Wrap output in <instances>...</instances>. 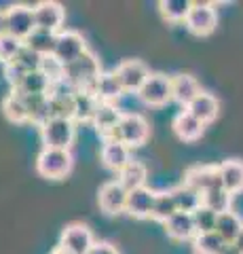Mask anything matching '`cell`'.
Returning <instances> with one entry per match:
<instances>
[{
    "instance_id": "6da1fadb",
    "label": "cell",
    "mask_w": 243,
    "mask_h": 254,
    "mask_svg": "<svg viewBox=\"0 0 243 254\" xmlns=\"http://www.w3.org/2000/svg\"><path fill=\"white\" fill-rule=\"evenodd\" d=\"M101 74L99 62L91 51H85L81 58L74 60L72 64H66L64 68V78L68 83H72L78 91L96 95L97 78Z\"/></svg>"
},
{
    "instance_id": "7a4b0ae2",
    "label": "cell",
    "mask_w": 243,
    "mask_h": 254,
    "mask_svg": "<svg viewBox=\"0 0 243 254\" xmlns=\"http://www.w3.org/2000/svg\"><path fill=\"white\" fill-rule=\"evenodd\" d=\"M72 168V153L61 148H43L36 157V170L45 178H64Z\"/></svg>"
},
{
    "instance_id": "3957f363",
    "label": "cell",
    "mask_w": 243,
    "mask_h": 254,
    "mask_svg": "<svg viewBox=\"0 0 243 254\" xmlns=\"http://www.w3.org/2000/svg\"><path fill=\"white\" fill-rule=\"evenodd\" d=\"M148 133H150V127H148V121L142 117V115H123L119 127L114 129L112 138L110 140H116V142H123L125 146H140L144 144Z\"/></svg>"
},
{
    "instance_id": "277c9868",
    "label": "cell",
    "mask_w": 243,
    "mask_h": 254,
    "mask_svg": "<svg viewBox=\"0 0 243 254\" xmlns=\"http://www.w3.org/2000/svg\"><path fill=\"white\" fill-rule=\"evenodd\" d=\"M41 138L45 148H61L70 150L74 142V121L72 119H51L41 127Z\"/></svg>"
},
{
    "instance_id": "5b68a950",
    "label": "cell",
    "mask_w": 243,
    "mask_h": 254,
    "mask_svg": "<svg viewBox=\"0 0 243 254\" xmlns=\"http://www.w3.org/2000/svg\"><path fill=\"white\" fill-rule=\"evenodd\" d=\"M6 15V32L11 36L26 41V38L36 30V21H34V6L28 4H11L4 11Z\"/></svg>"
},
{
    "instance_id": "8992f818",
    "label": "cell",
    "mask_w": 243,
    "mask_h": 254,
    "mask_svg": "<svg viewBox=\"0 0 243 254\" xmlns=\"http://www.w3.org/2000/svg\"><path fill=\"white\" fill-rule=\"evenodd\" d=\"M138 95L148 106L167 104L169 100H174V93H171V78L165 74H150L148 81L144 83V87L138 91Z\"/></svg>"
},
{
    "instance_id": "52a82bcc",
    "label": "cell",
    "mask_w": 243,
    "mask_h": 254,
    "mask_svg": "<svg viewBox=\"0 0 243 254\" xmlns=\"http://www.w3.org/2000/svg\"><path fill=\"white\" fill-rule=\"evenodd\" d=\"M186 28L197 36H207L216 30V23H218V15L214 4L209 2H193V9L186 17Z\"/></svg>"
},
{
    "instance_id": "ba28073f",
    "label": "cell",
    "mask_w": 243,
    "mask_h": 254,
    "mask_svg": "<svg viewBox=\"0 0 243 254\" xmlns=\"http://www.w3.org/2000/svg\"><path fill=\"white\" fill-rule=\"evenodd\" d=\"M114 74L121 81L123 89L129 91V93H138L144 87V83L148 81V76H150L148 68L144 66L142 62H138V60H125V62H121L119 66H116Z\"/></svg>"
},
{
    "instance_id": "9c48e42d",
    "label": "cell",
    "mask_w": 243,
    "mask_h": 254,
    "mask_svg": "<svg viewBox=\"0 0 243 254\" xmlns=\"http://www.w3.org/2000/svg\"><path fill=\"white\" fill-rule=\"evenodd\" d=\"M87 51V45H85V38L74 30H64L57 34V45H55V58L64 64H72L74 60H78L81 55Z\"/></svg>"
},
{
    "instance_id": "30bf717a",
    "label": "cell",
    "mask_w": 243,
    "mask_h": 254,
    "mask_svg": "<svg viewBox=\"0 0 243 254\" xmlns=\"http://www.w3.org/2000/svg\"><path fill=\"white\" fill-rule=\"evenodd\" d=\"M93 235L91 231L81 222H72V225H68L64 229V233H61V244L64 248L70 252V254H87L91 248H93Z\"/></svg>"
},
{
    "instance_id": "8fae6325",
    "label": "cell",
    "mask_w": 243,
    "mask_h": 254,
    "mask_svg": "<svg viewBox=\"0 0 243 254\" xmlns=\"http://www.w3.org/2000/svg\"><path fill=\"white\" fill-rule=\"evenodd\" d=\"M184 185L193 187L199 193H207L211 189H220L222 180H220V172L214 165H199V168H191L184 176Z\"/></svg>"
},
{
    "instance_id": "7c38bea8",
    "label": "cell",
    "mask_w": 243,
    "mask_h": 254,
    "mask_svg": "<svg viewBox=\"0 0 243 254\" xmlns=\"http://www.w3.org/2000/svg\"><path fill=\"white\" fill-rule=\"evenodd\" d=\"M64 17H66V13L59 2L47 0V2H38L34 6V21H36V28H41V30H49V32L59 34Z\"/></svg>"
},
{
    "instance_id": "4fadbf2b",
    "label": "cell",
    "mask_w": 243,
    "mask_h": 254,
    "mask_svg": "<svg viewBox=\"0 0 243 254\" xmlns=\"http://www.w3.org/2000/svg\"><path fill=\"white\" fill-rule=\"evenodd\" d=\"M127 195H129V193H127V190H125L116 180L106 182V185L99 189V195H97L99 208L104 210L106 214L125 212V208H127Z\"/></svg>"
},
{
    "instance_id": "5bb4252c",
    "label": "cell",
    "mask_w": 243,
    "mask_h": 254,
    "mask_svg": "<svg viewBox=\"0 0 243 254\" xmlns=\"http://www.w3.org/2000/svg\"><path fill=\"white\" fill-rule=\"evenodd\" d=\"M154 197H156V193H154V190H150L148 187H140L136 190H129L127 208H125V212L131 214L133 218H150L152 205H154Z\"/></svg>"
},
{
    "instance_id": "9a60e30c",
    "label": "cell",
    "mask_w": 243,
    "mask_h": 254,
    "mask_svg": "<svg viewBox=\"0 0 243 254\" xmlns=\"http://www.w3.org/2000/svg\"><path fill=\"white\" fill-rule=\"evenodd\" d=\"M121 119H123V113L114 104H104V102H99L96 119H93V125H96V129L99 131V136L104 138V142L112 138V133H114L116 127H119Z\"/></svg>"
},
{
    "instance_id": "2e32d148",
    "label": "cell",
    "mask_w": 243,
    "mask_h": 254,
    "mask_svg": "<svg viewBox=\"0 0 243 254\" xmlns=\"http://www.w3.org/2000/svg\"><path fill=\"white\" fill-rule=\"evenodd\" d=\"M99 157H101V163H104L108 170H114L116 174L131 161L129 146H125L123 142H116V140H106L104 146H101Z\"/></svg>"
},
{
    "instance_id": "e0dca14e",
    "label": "cell",
    "mask_w": 243,
    "mask_h": 254,
    "mask_svg": "<svg viewBox=\"0 0 243 254\" xmlns=\"http://www.w3.org/2000/svg\"><path fill=\"white\" fill-rule=\"evenodd\" d=\"M218 172H220L224 190H229L231 195L241 193L243 190V161H239V159H226V161L218 165Z\"/></svg>"
},
{
    "instance_id": "ac0fdd59",
    "label": "cell",
    "mask_w": 243,
    "mask_h": 254,
    "mask_svg": "<svg viewBox=\"0 0 243 254\" xmlns=\"http://www.w3.org/2000/svg\"><path fill=\"white\" fill-rule=\"evenodd\" d=\"M171 93L178 104H182L184 108L201 93V87L197 83V78L191 74H178L171 78Z\"/></svg>"
},
{
    "instance_id": "d6986e66",
    "label": "cell",
    "mask_w": 243,
    "mask_h": 254,
    "mask_svg": "<svg viewBox=\"0 0 243 254\" xmlns=\"http://www.w3.org/2000/svg\"><path fill=\"white\" fill-rule=\"evenodd\" d=\"M184 110H188V113H191L193 117H197L201 123H209V121H214V119L218 117L220 104H218V100H216L211 93L201 91Z\"/></svg>"
},
{
    "instance_id": "ffe728a7",
    "label": "cell",
    "mask_w": 243,
    "mask_h": 254,
    "mask_svg": "<svg viewBox=\"0 0 243 254\" xmlns=\"http://www.w3.org/2000/svg\"><path fill=\"white\" fill-rule=\"evenodd\" d=\"M165 231L171 240H178V242L191 240L193 235H197V229H194V222H193V214H186V212L174 214V216L165 222Z\"/></svg>"
},
{
    "instance_id": "44dd1931",
    "label": "cell",
    "mask_w": 243,
    "mask_h": 254,
    "mask_svg": "<svg viewBox=\"0 0 243 254\" xmlns=\"http://www.w3.org/2000/svg\"><path fill=\"white\" fill-rule=\"evenodd\" d=\"M125 93L121 81L116 78L114 72H101L97 78V87H96V98L104 104H114L116 100Z\"/></svg>"
},
{
    "instance_id": "7402d4cb",
    "label": "cell",
    "mask_w": 243,
    "mask_h": 254,
    "mask_svg": "<svg viewBox=\"0 0 243 254\" xmlns=\"http://www.w3.org/2000/svg\"><path fill=\"white\" fill-rule=\"evenodd\" d=\"M169 193H171V197H174L178 212L193 214L194 210H199L203 205V195L199 193V190H194L193 187H188V185H180L176 189H171Z\"/></svg>"
},
{
    "instance_id": "603a6c76",
    "label": "cell",
    "mask_w": 243,
    "mask_h": 254,
    "mask_svg": "<svg viewBox=\"0 0 243 254\" xmlns=\"http://www.w3.org/2000/svg\"><path fill=\"white\" fill-rule=\"evenodd\" d=\"M203 127H205V123H201L199 119L193 117L188 110H182V113L174 119V131L178 133V138H182L186 142H193V140L201 138Z\"/></svg>"
},
{
    "instance_id": "cb8c5ba5",
    "label": "cell",
    "mask_w": 243,
    "mask_h": 254,
    "mask_svg": "<svg viewBox=\"0 0 243 254\" xmlns=\"http://www.w3.org/2000/svg\"><path fill=\"white\" fill-rule=\"evenodd\" d=\"M2 113L13 123H26V121H30V113H28L26 100H23L21 91H17V89H13L2 100Z\"/></svg>"
},
{
    "instance_id": "d4e9b609",
    "label": "cell",
    "mask_w": 243,
    "mask_h": 254,
    "mask_svg": "<svg viewBox=\"0 0 243 254\" xmlns=\"http://www.w3.org/2000/svg\"><path fill=\"white\" fill-rule=\"evenodd\" d=\"M116 182L127 190H136L140 187H144V182H146V168H144V163H140V161H129L125 168L119 172V178H116Z\"/></svg>"
},
{
    "instance_id": "484cf974",
    "label": "cell",
    "mask_w": 243,
    "mask_h": 254,
    "mask_svg": "<svg viewBox=\"0 0 243 254\" xmlns=\"http://www.w3.org/2000/svg\"><path fill=\"white\" fill-rule=\"evenodd\" d=\"M23 43H26L32 51H36L38 55H43V58H45V55H53V53H55L57 34H55V32H49V30L36 28Z\"/></svg>"
},
{
    "instance_id": "4316f807",
    "label": "cell",
    "mask_w": 243,
    "mask_h": 254,
    "mask_svg": "<svg viewBox=\"0 0 243 254\" xmlns=\"http://www.w3.org/2000/svg\"><path fill=\"white\" fill-rule=\"evenodd\" d=\"M241 231H243V220H241L235 212L218 214L216 233L220 235L226 244H235V240L239 237V233H241Z\"/></svg>"
},
{
    "instance_id": "83f0119b",
    "label": "cell",
    "mask_w": 243,
    "mask_h": 254,
    "mask_svg": "<svg viewBox=\"0 0 243 254\" xmlns=\"http://www.w3.org/2000/svg\"><path fill=\"white\" fill-rule=\"evenodd\" d=\"M99 106V100L91 93H83L78 91L74 95V121H83V123H93Z\"/></svg>"
},
{
    "instance_id": "f1b7e54d",
    "label": "cell",
    "mask_w": 243,
    "mask_h": 254,
    "mask_svg": "<svg viewBox=\"0 0 243 254\" xmlns=\"http://www.w3.org/2000/svg\"><path fill=\"white\" fill-rule=\"evenodd\" d=\"M51 81L47 78L41 70H34V72H28L26 78L17 91L26 93V95H49V89H51Z\"/></svg>"
},
{
    "instance_id": "f546056e",
    "label": "cell",
    "mask_w": 243,
    "mask_h": 254,
    "mask_svg": "<svg viewBox=\"0 0 243 254\" xmlns=\"http://www.w3.org/2000/svg\"><path fill=\"white\" fill-rule=\"evenodd\" d=\"M174 214H178V208H176V201H174V197H171L169 190L156 193L150 218H154V220H159V222H163V225H165V222H167L171 216H174Z\"/></svg>"
},
{
    "instance_id": "4dcf8cb0",
    "label": "cell",
    "mask_w": 243,
    "mask_h": 254,
    "mask_svg": "<svg viewBox=\"0 0 243 254\" xmlns=\"http://www.w3.org/2000/svg\"><path fill=\"white\" fill-rule=\"evenodd\" d=\"M231 201H233V195L229 193V190H224L222 187L203 193V205L209 208L211 212H216V214L231 212Z\"/></svg>"
},
{
    "instance_id": "1f68e13d",
    "label": "cell",
    "mask_w": 243,
    "mask_h": 254,
    "mask_svg": "<svg viewBox=\"0 0 243 254\" xmlns=\"http://www.w3.org/2000/svg\"><path fill=\"white\" fill-rule=\"evenodd\" d=\"M159 9L167 21H186L188 13L193 9V2L191 0H163V2H159Z\"/></svg>"
},
{
    "instance_id": "d6a6232c",
    "label": "cell",
    "mask_w": 243,
    "mask_h": 254,
    "mask_svg": "<svg viewBox=\"0 0 243 254\" xmlns=\"http://www.w3.org/2000/svg\"><path fill=\"white\" fill-rule=\"evenodd\" d=\"M224 246L226 242L216 231L194 237V252L197 254H220L224 250Z\"/></svg>"
},
{
    "instance_id": "836d02e7",
    "label": "cell",
    "mask_w": 243,
    "mask_h": 254,
    "mask_svg": "<svg viewBox=\"0 0 243 254\" xmlns=\"http://www.w3.org/2000/svg\"><path fill=\"white\" fill-rule=\"evenodd\" d=\"M193 222H194V229H197V235L211 233V231H216L218 214L211 212L209 208H205V205H201L199 210L193 212Z\"/></svg>"
},
{
    "instance_id": "e575fe53",
    "label": "cell",
    "mask_w": 243,
    "mask_h": 254,
    "mask_svg": "<svg viewBox=\"0 0 243 254\" xmlns=\"http://www.w3.org/2000/svg\"><path fill=\"white\" fill-rule=\"evenodd\" d=\"M23 41H19V38L11 36L9 32L6 34H0V62L2 64H9L13 62L15 58L19 55V51L23 49Z\"/></svg>"
},
{
    "instance_id": "d590c367",
    "label": "cell",
    "mask_w": 243,
    "mask_h": 254,
    "mask_svg": "<svg viewBox=\"0 0 243 254\" xmlns=\"http://www.w3.org/2000/svg\"><path fill=\"white\" fill-rule=\"evenodd\" d=\"M64 64H61L55 55H45L43 62H41V72L49 78L51 83H57L64 78Z\"/></svg>"
},
{
    "instance_id": "8d00e7d4",
    "label": "cell",
    "mask_w": 243,
    "mask_h": 254,
    "mask_svg": "<svg viewBox=\"0 0 243 254\" xmlns=\"http://www.w3.org/2000/svg\"><path fill=\"white\" fill-rule=\"evenodd\" d=\"M13 62H17L21 68L28 70V72H34V70H41L43 55H38L36 51H32L28 45H23V49L19 51V55H17V58H15Z\"/></svg>"
},
{
    "instance_id": "74e56055",
    "label": "cell",
    "mask_w": 243,
    "mask_h": 254,
    "mask_svg": "<svg viewBox=\"0 0 243 254\" xmlns=\"http://www.w3.org/2000/svg\"><path fill=\"white\" fill-rule=\"evenodd\" d=\"M26 74H28V70L21 68L17 62L4 64V76H6V81H9V85L13 87V89H19L21 83H23V78H26Z\"/></svg>"
},
{
    "instance_id": "f35d334b",
    "label": "cell",
    "mask_w": 243,
    "mask_h": 254,
    "mask_svg": "<svg viewBox=\"0 0 243 254\" xmlns=\"http://www.w3.org/2000/svg\"><path fill=\"white\" fill-rule=\"evenodd\" d=\"M87 254H119V250H116L112 244H108V242H96L93 244V248Z\"/></svg>"
},
{
    "instance_id": "ab89813d",
    "label": "cell",
    "mask_w": 243,
    "mask_h": 254,
    "mask_svg": "<svg viewBox=\"0 0 243 254\" xmlns=\"http://www.w3.org/2000/svg\"><path fill=\"white\" fill-rule=\"evenodd\" d=\"M220 254H241V252L237 250V246H235V244H226Z\"/></svg>"
},
{
    "instance_id": "60d3db41",
    "label": "cell",
    "mask_w": 243,
    "mask_h": 254,
    "mask_svg": "<svg viewBox=\"0 0 243 254\" xmlns=\"http://www.w3.org/2000/svg\"><path fill=\"white\" fill-rule=\"evenodd\" d=\"M0 34H6V15H4V11H0Z\"/></svg>"
},
{
    "instance_id": "b9f144b4",
    "label": "cell",
    "mask_w": 243,
    "mask_h": 254,
    "mask_svg": "<svg viewBox=\"0 0 243 254\" xmlns=\"http://www.w3.org/2000/svg\"><path fill=\"white\" fill-rule=\"evenodd\" d=\"M235 246H237V250L243 254V231L239 233V237H237V240H235Z\"/></svg>"
},
{
    "instance_id": "7bdbcfd3",
    "label": "cell",
    "mask_w": 243,
    "mask_h": 254,
    "mask_svg": "<svg viewBox=\"0 0 243 254\" xmlns=\"http://www.w3.org/2000/svg\"><path fill=\"white\" fill-rule=\"evenodd\" d=\"M51 254H70V252H68V250L64 248V246H57V248H55V250H53Z\"/></svg>"
}]
</instances>
